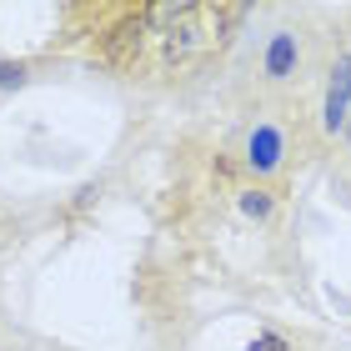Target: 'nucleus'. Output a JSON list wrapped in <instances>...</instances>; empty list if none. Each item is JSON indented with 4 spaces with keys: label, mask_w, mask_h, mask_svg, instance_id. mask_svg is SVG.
Wrapping results in <instances>:
<instances>
[{
    "label": "nucleus",
    "mask_w": 351,
    "mask_h": 351,
    "mask_svg": "<svg viewBox=\"0 0 351 351\" xmlns=\"http://www.w3.org/2000/svg\"><path fill=\"white\" fill-rule=\"evenodd\" d=\"M146 40H151V36H146V21H141V10H125L121 21L101 36V51H106V60H116V66H131Z\"/></svg>",
    "instance_id": "nucleus-1"
},
{
    "label": "nucleus",
    "mask_w": 351,
    "mask_h": 351,
    "mask_svg": "<svg viewBox=\"0 0 351 351\" xmlns=\"http://www.w3.org/2000/svg\"><path fill=\"white\" fill-rule=\"evenodd\" d=\"M351 121V56H341L337 66H331V81H326V106H322V125L331 136L346 131Z\"/></svg>",
    "instance_id": "nucleus-2"
},
{
    "label": "nucleus",
    "mask_w": 351,
    "mask_h": 351,
    "mask_svg": "<svg viewBox=\"0 0 351 351\" xmlns=\"http://www.w3.org/2000/svg\"><path fill=\"white\" fill-rule=\"evenodd\" d=\"M281 156H286L281 131H276V125H256V131H251V141H246V166L266 176V171L281 166Z\"/></svg>",
    "instance_id": "nucleus-3"
},
{
    "label": "nucleus",
    "mask_w": 351,
    "mask_h": 351,
    "mask_svg": "<svg viewBox=\"0 0 351 351\" xmlns=\"http://www.w3.org/2000/svg\"><path fill=\"white\" fill-rule=\"evenodd\" d=\"M296 36H291V30H276V36H271V45H266V60H261V66H266V75H271V81H286V75H291L296 71Z\"/></svg>",
    "instance_id": "nucleus-4"
},
{
    "label": "nucleus",
    "mask_w": 351,
    "mask_h": 351,
    "mask_svg": "<svg viewBox=\"0 0 351 351\" xmlns=\"http://www.w3.org/2000/svg\"><path fill=\"white\" fill-rule=\"evenodd\" d=\"M271 206H276V201H271L266 191H246V196H241V211H246V216H256V221L271 216Z\"/></svg>",
    "instance_id": "nucleus-5"
},
{
    "label": "nucleus",
    "mask_w": 351,
    "mask_h": 351,
    "mask_svg": "<svg viewBox=\"0 0 351 351\" xmlns=\"http://www.w3.org/2000/svg\"><path fill=\"white\" fill-rule=\"evenodd\" d=\"M15 86H25V66L0 56V90H15Z\"/></svg>",
    "instance_id": "nucleus-6"
},
{
    "label": "nucleus",
    "mask_w": 351,
    "mask_h": 351,
    "mask_svg": "<svg viewBox=\"0 0 351 351\" xmlns=\"http://www.w3.org/2000/svg\"><path fill=\"white\" fill-rule=\"evenodd\" d=\"M251 351H291V346H286V341L276 337V331H261V337L251 341Z\"/></svg>",
    "instance_id": "nucleus-7"
},
{
    "label": "nucleus",
    "mask_w": 351,
    "mask_h": 351,
    "mask_svg": "<svg viewBox=\"0 0 351 351\" xmlns=\"http://www.w3.org/2000/svg\"><path fill=\"white\" fill-rule=\"evenodd\" d=\"M346 141H351V121H346Z\"/></svg>",
    "instance_id": "nucleus-8"
}]
</instances>
